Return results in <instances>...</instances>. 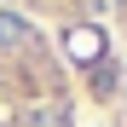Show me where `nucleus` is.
<instances>
[{"label":"nucleus","mask_w":127,"mask_h":127,"mask_svg":"<svg viewBox=\"0 0 127 127\" xmlns=\"http://www.w3.org/2000/svg\"><path fill=\"white\" fill-rule=\"evenodd\" d=\"M110 127H127V104H121V110H116V116H110Z\"/></svg>","instance_id":"nucleus-2"},{"label":"nucleus","mask_w":127,"mask_h":127,"mask_svg":"<svg viewBox=\"0 0 127 127\" xmlns=\"http://www.w3.org/2000/svg\"><path fill=\"white\" fill-rule=\"evenodd\" d=\"M116 23H121V35H127V0H116Z\"/></svg>","instance_id":"nucleus-1"}]
</instances>
